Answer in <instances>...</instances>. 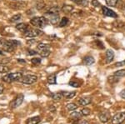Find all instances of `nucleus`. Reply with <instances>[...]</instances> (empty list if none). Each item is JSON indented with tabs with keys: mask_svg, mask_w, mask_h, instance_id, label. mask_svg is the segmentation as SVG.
Masks as SVG:
<instances>
[{
	"mask_svg": "<svg viewBox=\"0 0 125 124\" xmlns=\"http://www.w3.org/2000/svg\"><path fill=\"white\" fill-rule=\"evenodd\" d=\"M19 43L16 40H5L3 38H0V48H2L3 51L5 52H13L15 49V48L17 47V45H19Z\"/></svg>",
	"mask_w": 125,
	"mask_h": 124,
	"instance_id": "1",
	"label": "nucleus"
},
{
	"mask_svg": "<svg viewBox=\"0 0 125 124\" xmlns=\"http://www.w3.org/2000/svg\"><path fill=\"white\" fill-rule=\"evenodd\" d=\"M30 23L34 27H37L39 29H43L48 23V20L45 17H35L31 19Z\"/></svg>",
	"mask_w": 125,
	"mask_h": 124,
	"instance_id": "2",
	"label": "nucleus"
},
{
	"mask_svg": "<svg viewBox=\"0 0 125 124\" xmlns=\"http://www.w3.org/2000/svg\"><path fill=\"white\" fill-rule=\"evenodd\" d=\"M23 77V74L21 73H8L2 77V80L5 83H13V82L19 81L21 77Z\"/></svg>",
	"mask_w": 125,
	"mask_h": 124,
	"instance_id": "3",
	"label": "nucleus"
},
{
	"mask_svg": "<svg viewBox=\"0 0 125 124\" xmlns=\"http://www.w3.org/2000/svg\"><path fill=\"white\" fill-rule=\"evenodd\" d=\"M38 80V77L35 75H25L21 77L19 80L23 84H33Z\"/></svg>",
	"mask_w": 125,
	"mask_h": 124,
	"instance_id": "4",
	"label": "nucleus"
},
{
	"mask_svg": "<svg viewBox=\"0 0 125 124\" xmlns=\"http://www.w3.org/2000/svg\"><path fill=\"white\" fill-rule=\"evenodd\" d=\"M23 99H24L23 94H22V93L19 94L14 99H13V101L11 103V104H10L11 108H16V107H18L19 106H20L22 103H23Z\"/></svg>",
	"mask_w": 125,
	"mask_h": 124,
	"instance_id": "5",
	"label": "nucleus"
},
{
	"mask_svg": "<svg viewBox=\"0 0 125 124\" xmlns=\"http://www.w3.org/2000/svg\"><path fill=\"white\" fill-rule=\"evenodd\" d=\"M43 31L39 30V29H29L25 33V36L29 38H34V37H39V36L43 34Z\"/></svg>",
	"mask_w": 125,
	"mask_h": 124,
	"instance_id": "6",
	"label": "nucleus"
},
{
	"mask_svg": "<svg viewBox=\"0 0 125 124\" xmlns=\"http://www.w3.org/2000/svg\"><path fill=\"white\" fill-rule=\"evenodd\" d=\"M125 121V113H117L112 118L113 124H122Z\"/></svg>",
	"mask_w": 125,
	"mask_h": 124,
	"instance_id": "7",
	"label": "nucleus"
},
{
	"mask_svg": "<svg viewBox=\"0 0 125 124\" xmlns=\"http://www.w3.org/2000/svg\"><path fill=\"white\" fill-rule=\"evenodd\" d=\"M102 9H103V13L105 16H108V17H112V18H117L118 15L117 13H115L114 11L111 10L109 9H108L107 7H102Z\"/></svg>",
	"mask_w": 125,
	"mask_h": 124,
	"instance_id": "8",
	"label": "nucleus"
},
{
	"mask_svg": "<svg viewBox=\"0 0 125 124\" xmlns=\"http://www.w3.org/2000/svg\"><path fill=\"white\" fill-rule=\"evenodd\" d=\"M46 15L48 16L49 19L48 20H49L51 22V23H53V24H56L58 22V20H59V15H58V13H51V14H46Z\"/></svg>",
	"mask_w": 125,
	"mask_h": 124,
	"instance_id": "9",
	"label": "nucleus"
},
{
	"mask_svg": "<svg viewBox=\"0 0 125 124\" xmlns=\"http://www.w3.org/2000/svg\"><path fill=\"white\" fill-rule=\"evenodd\" d=\"M16 29H17L19 31L22 32V33H25L29 29V27L27 23H19L17 26H16Z\"/></svg>",
	"mask_w": 125,
	"mask_h": 124,
	"instance_id": "10",
	"label": "nucleus"
},
{
	"mask_svg": "<svg viewBox=\"0 0 125 124\" xmlns=\"http://www.w3.org/2000/svg\"><path fill=\"white\" fill-rule=\"evenodd\" d=\"M114 57V53L113 50L111 49H108L106 51V63H109L113 61Z\"/></svg>",
	"mask_w": 125,
	"mask_h": 124,
	"instance_id": "11",
	"label": "nucleus"
},
{
	"mask_svg": "<svg viewBox=\"0 0 125 124\" xmlns=\"http://www.w3.org/2000/svg\"><path fill=\"white\" fill-rule=\"evenodd\" d=\"M99 119L102 123H107L110 119V114L108 112H104L99 114Z\"/></svg>",
	"mask_w": 125,
	"mask_h": 124,
	"instance_id": "12",
	"label": "nucleus"
},
{
	"mask_svg": "<svg viewBox=\"0 0 125 124\" xmlns=\"http://www.w3.org/2000/svg\"><path fill=\"white\" fill-rule=\"evenodd\" d=\"M78 104L81 106H87L92 103V99L90 97H82L78 100Z\"/></svg>",
	"mask_w": 125,
	"mask_h": 124,
	"instance_id": "13",
	"label": "nucleus"
},
{
	"mask_svg": "<svg viewBox=\"0 0 125 124\" xmlns=\"http://www.w3.org/2000/svg\"><path fill=\"white\" fill-rule=\"evenodd\" d=\"M40 121H41L40 117H31V118L28 119L26 124H38L40 123Z\"/></svg>",
	"mask_w": 125,
	"mask_h": 124,
	"instance_id": "14",
	"label": "nucleus"
},
{
	"mask_svg": "<svg viewBox=\"0 0 125 124\" xmlns=\"http://www.w3.org/2000/svg\"><path fill=\"white\" fill-rule=\"evenodd\" d=\"M37 48L39 50V53L42 51H45V50H50V46L48 44H45V43H39L37 46Z\"/></svg>",
	"mask_w": 125,
	"mask_h": 124,
	"instance_id": "15",
	"label": "nucleus"
},
{
	"mask_svg": "<svg viewBox=\"0 0 125 124\" xmlns=\"http://www.w3.org/2000/svg\"><path fill=\"white\" fill-rule=\"evenodd\" d=\"M60 11V9L58 6H53V7L50 8L49 9L47 10L46 12V14H51V13H58Z\"/></svg>",
	"mask_w": 125,
	"mask_h": 124,
	"instance_id": "16",
	"label": "nucleus"
},
{
	"mask_svg": "<svg viewBox=\"0 0 125 124\" xmlns=\"http://www.w3.org/2000/svg\"><path fill=\"white\" fill-rule=\"evenodd\" d=\"M61 93L64 97H66V98H68V99L73 98V97L76 95L75 92H61Z\"/></svg>",
	"mask_w": 125,
	"mask_h": 124,
	"instance_id": "17",
	"label": "nucleus"
},
{
	"mask_svg": "<svg viewBox=\"0 0 125 124\" xmlns=\"http://www.w3.org/2000/svg\"><path fill=\"white\" fill-rule=\"evenodd\" d=\"M48 83H49V84H55L56 83H57V81H56V74H51L49 75L48 77Z\"/></svg>",
	"mask_w": 125,
	"mask_h": 124,
	"instance_id": "18",
	"label": "nucleus"
},
{
	"mask_svg": "<svg viewBox=\"0 0 125 124\" xmlns=\"http://www.w3.org/2000/svg\"><path fill=\"white\" fill-rule=\"evenodd\" d=\"M84 63L86 65H92L94 63V58L93 57H90V56H88V57H84Z\"/></svg>",
	"mask_w": 125,
	"mask_h": 124,
	"instance_id": "19",
	"label": "nucleus"
},
{
	"mask_svg": "<svg viewBox=\"0 0 125 124\" xmlns=\"http://www.w3.org/2000/svg\"><path fill=\"white\" fill-rule=\"evenodd\" d=\"M73 10V7L71 5H63V7H62V11L65 13H71Z\"/></svg>",
	"mask_w": 125,
	"mask_h": 124,
	"instance_id": "20",
	"label": "nucleus"
},
{
	"mask_svg": "<svg viewBox=\"0 0 125 124\" xmlns=\"http://www.w3.org/2000/svg\"><path fill=\"white\" fill-rule=\"evenodd\" d=\"M62 97H63V96H62L61 93H54L52 94V98L53 100H55V101H59V100L62 99Z\"/></svg>",
	"mask_w": 125,
	"mask_h": 124,
	"instance_id": "21",
	"label": "nucleus"
},
{
	"mask_svg": "<svg viewBox=\"0 0 125 124\" xmlns=\"http://www.w3.org/2000/svg\"><path fill=\"white\" fill-rule=\"evenodd\" d=\"M108 82H109L110 83H118V81H119V77H117V76L114 75V76H110V77H108Z\"/></svg>",
	"mask_w": 125,
	"mask_h": 124,
	"instance_id": "22",
	"label": "nucleus"
},
{
	"mask_svg": "<svg viewBox=\"0 0 125 124\" xmlns=\"http://www.w3.org/2000/svg\"><path fill=\"white\" fill-rule=\"evenodd\" d=\"M68 21H69V20H68V18H66V17L62 18V20L60 21V23H59V27L62 28V27H65V26H67L68 23Z\"/></svg>",
	"mask_w": 125,
	"mask_h": 124,
	"instance_id": "23",
	"label": "nucleus"
},
{
	"mask_svg": "<svg viewBox=\"0 0 125 124\" xmlns=\"http://www.w3.org/2000/svg\"><path fill=\"white\" fill-rule=\"evenodd\" d=\"M72 1L78 5H82V6L88 5V1L87 0H72Z\"/></svg>",
	"mask_w": 125,
	"mask_h": 124,
	"instance_id": "24",
	"label": "nucleus"
},
{
	"mask_svg": "<svg viewBox=\"0 0 125 124\" xmlns=\"http://www.w3.org/2000/svg\"><path fill=\"white\" fill-rule=\"evenodd\" d=\"M9 67H8L7 66L2 64V63H0V73H8V72H9Z\"/></svg>",
	"mask_w": 125,
	"mask_h": 124,
	"instance_id": "25",
	"label": "nucleus"
},
{
	"mask_svg": "<svg viewBox=\"0 0 125 124\" xmlns=\"http://www.w3.org/2000/svg\"><path fill=\"white\" fill-rule=\"evenodd\" d=\"M105 1L106 3L108 6H110V7H115L117 3H118V0H105Z\"/></svg>",
	"mask_w": 125,
	"mask_h": 124,
	"instance_id": "26",
	"label": "nucleus"
},
{
	"mask_svg": "<svg viewBox=\"0 0 125 124\" xmlns=\"http://www.w3.org/2000/svg\"><path fill=\"white\" fill-rule=\"evenodd\" d=\"M114 75L117 76L118 77H124L125 76V69H121V70H118L114 73Z\"/></svg>",
	"mask_w": 125,
	"mask_h": 124,
	"instance_id": "27",
	"label": "nucleus"
},
{
	"mask_svg": "<svg viewBox=\"0 0 125 124\" xmlns=\"http://www.w3.org/2000/svg\"><path fill=\"white\" fill-rule=\"evenodd\" d=\"M78 106L75 104V103H69V104L67 105V109L68 111H73V110L77 109Z\"/></svg>",
	"mask_w": 125,
	"mask_h": 124,
	"instance_id": "28",
	"label": "nucleus"
},
{
	"mask_svg": "<svg viewBox=\"0 0 125 124\" xmlns=\"http://www.w3.org/2000/svg\"><path fill=\"white\" fill-rule=\"evenodd\" d=\"M36 7H37V9L39 10H41V9H43L44 7H45V3H44L43 1H39V2H38V3H36Z\"/></svg>",
	"mask_w": 125,
	"mask_h": 124,
	"instance_id": "29",
	"label": "nucleus"
},
{
	"mask_svg": "<svg viewBox=\"0 0 125 124\" xmlns=\"http://www.w3.org/2000/svg\"><path fill=\"white\" fill-rule=\"evenodd\" d=\"M20 19H21V14L20 13H19V14H16V15H14V16H13V17L10 19V21L11 22H17L18 20H19Z\"/></svg>",
	"mask_w": 125,
	"mask_h": 124,
	"instance_id": "30",
	"label": "nucleus"
},
{
	"mask_svg": "<svg viewBox=\"0 0 125 124\" xmlns=\"http://www.w3.org/2000/svg\"><path fill=\"white\" fill-rule=\"evenodd\" d=\"M31 63H33V65H39L40 63H41V59L39 58V57H34V58H32Z\"/></svg>",
	"mask_w": 125,
	"mask_h": 124,
	"instance_id": "31",
	"label": "nucleus"
},
{
	"mask_svg": "<svg viewBox=\"0 0 125 124\" xmlns=\"http://www.w3.org/2000/svg\"><path fill=\"white\" fill-rule=\"evenodd\" d=\"M81 113H82V114L83 115V116H88V115H89L90 113H91V110L87 108V107H85V108L82 109Z\"/></svg>",
	"mask_w": 125,
	"mask_h": 124,
	"instance_id": "32",
	"label": "nucleus"
},
{
	"mask_svg": "<svg viewBox=\"0 0 125 124\" xmlns=\"http://www.w3.org/2000/svg\"><path fill=\"white\" fill-rule=\"evenodd\" d=\"M72 117H75V121H78V119L81 118V115L79 114V113H73L71 115Z\"/></svg>",
	"mask_w": 125,
	"mask_h": 124,
	"instance_id": "33",
	"label": "nucleus"
},
{
	"mask_svg": "<svg viewBox=\"0 0 125 124\" xmlns=\"http://www.w3.org/2000/svg\"><path fill=\"white\" fill-rule=\"evenodd\" d=\"M95 43H96L97 47H98V48H101V49H104V43H103L102 42L100 41V40H97V41L95 42Z\"/></svg>",
	"mask_w": 125,
	"mask_h": 124,
	"instance_id": "34",
	"label": "nucleus"
},
{
	"mask_svg": "<svg viewBox=\"0 0 125 124\" xmlns=\"http://www.w3.org/2000/svg\"><path fill=\"white\" fill-rule=\"evenodd\" d=\"M92 5L94 6V7H99V6H101L100 3L98 1V0H93V1H92Z\"/></svg>",
	"mask_w": 125,
	"mask_h": 124,
	"instance_id": "35",
	"label": "nucleus"
},
{
	"mask_svg": "<svg viewBox=\"0 0 125 124\" xmlns=\"http://www.w3.org/2000/svg\"><path fill=\"white\" fill-rule=\"evenodd\" d=\"M69 85L72 86V87H78L80 86V84L78 83H76V82H73V81H71L69 83Z\"/></svg>",
	"mask_w": 125,
	"mask_h": 124,
	"instance_id": "36",
	"label": "nucleus"
},
{
	"mask_svg": "<svg viewBox=\"0 0 125 124\" xmlns=\"http://www.w3.org/2000/svg\"><path fill=\"white\" fill-rule=\"evenodd\" d=\"M125 64V60L122 62H119V63H117L115 64V67H120V66H124Z\"/></svg>",
	"mask_w": 125,
	"mask_h": 124,
	"instance_id": "37",
	"label": "nucleus"
},
{
	"mask_svg": "<svg viewBox=\"0 0 125 124\" xmlns=\"http://www.w3.org/2000/svg\"><path fill=\"white\" fill-rule=\"evenodd\" d=\"M37 53H38V52L34 51V50H29V55H35V54H37Z\"/></svg>",
	"mask_w": 125,
	"mask_h": 124,
	"instance_id": "38",
	"label": "nucleus"
},
{
	"mask_svg": "<svg viewBox=\"0 0 125 124\" xmlns=\"http://www.w3.org/2000/svg\"><path fill=\"white\" fill-rule=\"evenodd\" d=\"M120 96H121V97H123V98H124V99H125V89H124L123 91H121Z\"/></svg>",
	"mask_w": 125,
	"mask_h": 124,
	"instance_id": "39",
	"label": "nucleus"
},
{
	"mask_svg": "<svg viewBox=\"0 0 125 124\" xmlns=\"http://www.w3.org/2000/svg\"><path fill=\"white\" fill-rule=\"evenodd\" d=\"M3 90H4V87H3V85L0 84V94H1V93H3Z\"/></svg>",
	"mask_w": 125,
	"mask_h": 124,
	"instance_id": "40",
	"label": "nucleus"
},
{
	"mask_svg": "<svg viewBox=\"0 0 125 124\" xmlns=\"http://www.w3.org/2000/svg\"><path fill=\"white\" fill-rule=\"evenodd\" d=\"M18 62H19V63H26L25 60H23V59H18Z\"/></svg>",
	"mask_w": 125,
	"mask_h": 124,
	"instance_id": "41",
	"label": "nucleus"
},
{
	"mask_svg": "<svg viewBox=\"0 0 125 124\" xmlns=\"http://www.w3.org/2000/svg\"><path fill=\"white\" fill-rule=\"evenodd\" d=\"M87 123H85V122H83V123L82 124H86ZM73 124H78V123H73Z\"/></svg>",
	"mask_w": 125,
	"mask_h": 124,
	"instance_id": "42",
	"label": "nucleus"
}]
</instances>
